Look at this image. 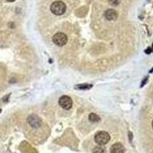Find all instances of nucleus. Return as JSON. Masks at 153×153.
<instances>
[{
    "mask_svg": "<svg viewBox=\"0 0 153 153\" xmlns=\"http://www.w3.org/2000/svg\"><path fill=\"white\" fill-rule=\"evenodd\" d=\"M66 5L62 1H55L51 5V11L55 16H61L66 11Z\"/></svg>",
    "mask_w": 153,
    "mask_h": 153,
    "instance_id": "1",
    "label": "nucleus"
},
{
    "mask_svg": "<svg viewBox=\"0 0 153 153\" xmlns=\"http://www.w3.org/2000/svg\"><path fill=\"white\" fill-rule=\"evenodd\" d=\"M110 134L108 132H105V131H100L97 133L95 135V138H94V140L98 145H100V146H104L106 143H108V142L110 141Z\"/></svg>",
    "mask_w": 153,
    "mask_h": 153,
    "instance_id": "2",
    "label": "nucleus"
},
{
    "mask_svg": "<svg viewBox=\"0 0 153 153\" xmlns=\"http://www.w3.org/2000/svg\"><path fill=\"white\" fill-rule=\"evenodd\" d=\"M53 42L57 46H64L68 42V37L63 32H57L53 36Z\"/></svg>",
    "mask_w": 153,
    "mask_h": 153,
    "instance_id": "3",
    "label": "nucleus"
},
{
    "mask_svg": "<svg viewBox=\"0 0 153 153\" xmlns=\"http://www.w3.org/2000/svg\"><path fill=\"white\" fill-rule=\"evenodd\" d=\"M59 105L65 110H70L72 107L73 101L68 96H62L59 99Z\"/></svg>",
    "mask_w": 153,
    "mask_h": 153,
    "instance_id": "4",
    "label": "nucleus"
},
{
    "mask_svg": "<svg viewBox=\"0 0 153 153\" xmlns=\"http://www.w3.org/2000/svg\"><path fill=\"white\" fill-rule=\"evenodd\" d=\"M28 123L34 128H38L42 124V120L36 115H31L28 117Z\"/></svg>",
    "mask_w": 153,
    "mask_h": 153,
    "instance_id": "5",
    "label": "nucleus"
},
{
    "mask_svg": "<svg viewBox=\"0 0 153 153\" xmlns=\"http://www.w3.org/2000/svg\"><path fill=\"white\" fill-rule=\"evenodd\" d=\"M104 16L109 21H114L118 17V14H117V11L114 9H108L105 12Z\"/></svg>",
    "mask_w": 153,
    "mask_h": 153,
    "instance_id": "6",
    "label": "nucleus"
},
{
    "mask_svg": "<svg viewBox=\"0 0 153 153\" xmlns=\"http://www.w3.org/2000/svg\"><path fill=\"white\" fill-rule=\"evenodd\" d=\"M125 148L121 143H117L113 144L110 148V153H124Z\"/></svg>",
    "mask_w": 153,
    "mask_h": 153,
    "instance_id": "7",
    "label": "nucleus"
},
{
    "mask_svg": "<svg viewBox=\"0 0 153 153\" xmlns=\"http://www.w3.org/2000/svg\"><path fill=\"white\" fill-rule=\"evenodd\" d=\"M89 120H90V121L92 123H97L100 120V117L98 115L92 113L89 115Z\"/></svg>",
    "mask_w": 153,
    "mask_h": 153,
    "instance_id": "8",
    "label": "nucleus"
},
{
    "mask_svg": "<svg viewBox=\"0 0 153 153\" xmlns=\"http://www.w3.org/2000/svg\"><path fill=\"white\" fill-rule=\"evenodd\" d=\"M93 85L92 84H79V85H76L75 86V89H78V90H90L91 88H92Z\"/></svg>",
    "mask_w": 153,
    "mask_h": 153,
    "instance_id": "9",
    "label": "nucleus"
},
{
    "mask_svg": "<svg viewBox=\"0 0 153 153\" xmlns=\"http://www.w3.org/2000/svg\"><path fill=\"white\" fill-rule=\"evenodd\" d=\"M106 152V149L103 146L99 145L98 146L95 147L93 150V153H105Z\"/></svg>",
    "mask_w": 153,
    "mask_h": 153,
    "instance_id": "10",
    "label": "nucleus"
},
{
    "mask_svg": "<svg viewBox=\"0 0 153 153\" xmlns=\"http://www.w3.org/2000/svg\"><path fill=\"white\" fill-rule=\"evenodd\" d=\"M109 1H110V5L113 6H117L120 3V0H109Z\"/></svg>",
    "mask_w": 153,
    "mask_h": 153,
    "instance_id": "11",
    "label": "nucleus"
},
{
    "mask_svg": "<svg viewBox=\"0 0 153 153\" xmlns=\"http://www.w3.org/2000/svg\"><path fill=\"white\" fill-rule=\"evenodd\" d=\"M145 52H146V54H150V53L152 52V48H149L147 50L145 51Z\"/></svg>",
    "mask_w": 153,
    "mask_h": 153,
    "instance_id": "12",
    "label": "nucleus"
},
{
    "mask_svg": "<svg viewBox=\"0 0 153 153\" xmlns=\"http://www.w3.org/2000/svg\"><path fill=\"white\" fill-rule=\"evenodd\" d=\"M147 80H148V77H146V80H143V84H142L141 87H143V86H144V84H146V82L147 81Z\"/></svg>",
    "mask_w": 153,
    "mask_h": 153,
    "instance_id": "13",
    "label": "nucleus"
},
{
    "mask_svg": "<svg viewBox=\"0 0 153 153\" xmlns=\"http://www.w3.org/2000/svg\"><path fill=\"white\" fill-rule=\"evenodd\" d=\"M8 2H14V1H16V0H7Z\"/></svg>",
    "mask_w": 153,
    "mask_h": 153,
    "instance_id": "14",
    "label": "nucleus"
},
{
    "mask_svg": "<svg viewBox=\"0 0 153 153\" xmlns=\"http://www.w3.org/2000/svg\"><path fill=\"white\" fill-rule=\"evenodd\" d=\"M152 52H153V44H152Z\"/></svg>",
    "mask_w": 153,
    "mask_h": 153,
    "instance_id": "15",
    "label": "nucleus"
},
{
    "mask_svg": "<svg viewBox=\"0 0 153 153\" xmlns=\"http://www.w3.org/2000/svg\"><path fill=\"white\" fill-rule=\"evenodd\" d=\"M152 72H153V68L151 70V71H150V73H152Z\"/></svg>",
    "mask_w": 153,
    "mask_h": 153,
    "instance_id": "16",
    "label": "nucleus"
},
{
    "mask_svg": "<svg viewBox=\"0 0 153 153\" xmlns=\"http://www.w3.org/2000/svg\"><path fill=\"white\" fill-rule=\"evenodd\" d=\"M1 112H2V110H0V113H1Z\"/></svg>",
    "mask_w": 153,
    "mask_h": 153,
    "instance_id": "17",
    "label": "nucleus"
},
{
    "mask_svg": "<svg viewBox=\"0 0 153 153\" xmlns=\"http://www.w3.org/2000/svg\"><path fill=\"white\" fill-rule=\"evenodd\" d=\"M152 128H153V121H152Z\"/></svg>",
    "mask_w": 153,
    "mask_h": 153,
    "instance_id": "18",
    "label": "nucleus"
},
{
    "mask_svg": "<svg viewBox=\"0 0 153 153\" xmlns=\"http://www.w3.org/2000/svg\"><path fill=\"white\" fill-rule=\"evenodd\" d=\"M148 1H150V0H148Z\"/></svg>",
    "mask_w": 153,
    "mask_h": 153,
    "instance_id": "19",
    "label": "nucleus"
}]
</instances>
